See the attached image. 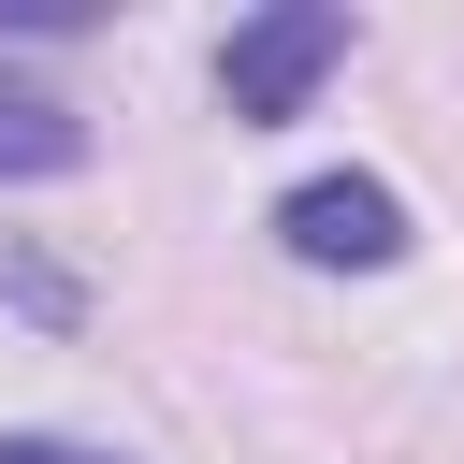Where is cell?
Here are the masks:
<instances>
[{"label": "cell", "mask_w": 464, "mask_h": 464, "mask_svg": "<svg viewBox=\"0 0 464 464\" xmlns=\"http://www.w3.org/2000/svg\"><path fill=\"white\" fill-rule=\"evenodd\" d=\"M334 58H348V0H276V14H246V29L218 44V102H232V130H290V116L319 102Z\"/></svg>", "instance_id": "1"}, {"label": "cell", "mask_w": 464, "mask_h": 464, "mask_svg": "<svg viewBox=\"0 0 464 464\" xmlns=\"http://www.w3.org/2000/svg\"><path fill=\"white\" fill-rule=\"evenodd\" d=\"M276 246H290L304 276H377V261H406V203H392L377 174H304V188L276 203Z\"/></svg>", "instance_id": "2"}, {"label": "cell", "mask_w": 464, "mask_h": 464, "mask_svg": "<svg viewBox=\"0 0 464 464\" xmlns=\"http://www.w3.org/2000/svg\"><path fill=\"white\" fill-rule=\"evenodd\" d=\"M44 174H87V116L58 87H14L0 72V188H44Z\"/></svg>", "instance_id": "3"}, {"label": "cell", "mask_w": 464, "mask_h": 464, "mask_svg": "<svg viewBox=\"0 0 464 464\" xmlns=\"http://www.w3.org/2000/svg\"><path fill=\"white\" fill-rule=\"evenodd\" d=\"M0 290H14L29 319H72V276H58V261H29V246H0Z\"/></svg>", "instance_id": "4"}, {"label": "cell", "mask_w": 464, "mask_h": 464, "mask_svg": "<svg viewBox=\"0 0 464 464\" xmlns=\"http://www.w3.org/2000/svg\"><path fill=\"white\" fill-rule=\"evenodd\" d=\"M0 464H116V450H72V435H0Z\"/></svg>", "instance_id": "5"}]
</instances>
